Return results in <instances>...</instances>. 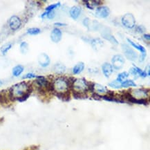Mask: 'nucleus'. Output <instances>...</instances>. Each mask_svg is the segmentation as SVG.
Here are the masks:
<instances>
[{"label": "nucleus", "mask_w": 150, "mask_h": 150, "mask_svg": "<svg viewBox=\"0 0 150 150\" xmlns=\"http://www.w3.org/2000/svg\"><path fill=\"white\" fill-rule=\"evenodd\" d=\"M33 88L29 86L26 82H22L13 85L8 91V98L11 101H15L24 95L25 93L30 92L32 93Z\"/></svg>", "instance_id": "f257e3e1"}, {"label": "nucleus", "mask_w": 150, "mask_h": 150, "mask_svg": "<svg viewBox=\"0 0 150 150\" xmlns=\"http://www.w3.org/2000/svg\"><path fill=\"white\" fill-rule=\"evenodd\" d=\"M53 84L54 86L55 92H63L69 89L67 78H63V77L57 78L54 80Z\"/></svg>", "instance_id": "f03ea898"}, {"label": "nucleus", "mask_w": 150, "mask_h": 150, "mask_svg": "<svg viewBox=\"0 0 150 150\" xmlns=\"http://www.w3.org/2000/svg\"><path fill=\"white\" fill-rule=\"evenodd\" d=\"M121 21L123 26L128 28H133L136 25L135 17L131 13H127L123 15Z\"/></svg>", "instance_id": "7ed1b4c3"}, {"label": "nucleus", "mask_w": 150, "mask_h": 150, "mask_svg": "<svg viewBox=\"0 0 150 150\" xmlns=\"http://www.w3.org/2000/svg\"><path fill=\"white\" fill-rule=\"evenodd\" d=\"M122 49L123 53H125V55L127 58L129 60L131 61H135L136 59L138 58V55L134 49H132L130 47H129L127 45H122Z\"/></svg>", "instance_id": "20e7f679"}, {"label": "nucleus", "mask_w": 150, "mask_h": 150, "mask_svg": "<svg viewBox=\"0 0 150 150\" xmlns=\"http://www.w3.org/2000/svg\"><path fill=\"white\" fill-rule=\"evenodd\" d=\"M111 62H112V65L111 66L116 70H120V69H122L123 66H124L125 62L124 57L121 55H114L112 57Z\"/></svg>", "instance_id": "39448f33"}, {"label": "nucleus", "mask_w": 150, "mask_h": 150, "mask_svg": "<svg viewBox=\"0 0 150 150\" xmlns=\"http://www.w3.org/2000/svg\"><path fill=\"white\" fill-rule=\"evenodd\" d=\"M8 25L9 27L13 31H15L20 28L21 25H22V20L17 15H13L9 20Z\"/></svg>", "instance_id": "423d86ee"}, {"label": "nucleus", "mask_w": 150, "mask_h": 150, "mask_svg": "<svg viewBox=\"0 0 150 150\" xmlns=\"http://www.w3.org/2000/svg\"><path fill=\"white\" fill-rule=\"evenodd\" d=\"M86 80L84 78L82 79H76L75 82L73 86V89H76V91L86 92L87 91L86 89Z\"/></svg>", "instance_id": "0eeeda50"}, {"label": "nucleus", "mask_w": 150, "mask_h": 150, "mask_svg": "<svg viewBox=\"0 0 150 150\" xmlns=\"http://www.w3.org/2000/svg\"><path fill=\"white\" fill-rule=\"evenodd\" d=\"M131 94L136 99H145L147 97L148 92L146 89H137L133 90Z\"/></svg>", "instance_id": "6e6552de"}, {"label": "nucleus", "mask_w": 150, "mask_h": 150, "mask_svg": "<svg viewBox=\"0 0 150 150\" xmlns=\"http://www.w3.org/2000/svg\"><path fill=\"white\" fill-rule=\"evenodd\" d=\"M110 14V10L107 6L98 7L96 11V15L100 18H107Z\"/></svg>", "instance_id": "1a4fd4ad"}, {"label": "nucleus", "mask_w": 150, "mask_h": 150, "mask_svg": "<svg viewBox=\"0 0 150 150\" xmlns=\"http://www.w3.org/2000/svg\"><path fill=\"white\" fill-rule=\"evenodd\" d=\"M38 60L39 64L42 67H48L50 64V62H51V59H50L49 55L44 53L39 55Z\"/></svg>", "instance_id": "9d476101"}, {"label": "nucleus", "mask_w": 150, "mask_h": 150, "mask_svg": "<svg viewBox=\"0 0 150 150\" xmlns=\"http://www.w3.org/2000/svg\"><path fill=\"white\" fill-rule=\"evenodd\" d=\"M129 73L130 74H132V76H134V78L137 79L138 77H142V78H146L147 76V75L145 74L143 71H142L140 68H138V67L134 65V67L131 68L129 69Z\"/></svg>", "instance_id": "9b49d317"}, {"label": "nucleus", "mask_w": 150, "mask_h": 150, "mask_svg": "<svg viewBox=\"0 0 150 150\" xmlns=\"http://www.w3.org/2000/svg\"><path fill=\"white\" fill-rule=\"evenodd\" d=\"M62 33L60 29H59L58 28H53L51 33V41L54 43H58L62 40Z\"/></svg>", "instance_id": "f8f14e48"}, {"label": "nucleus", "mask_w": 150, "mask_h": 150, "mask_svg": "<svg viewBox=\"0 0 150 150\" xmlns=\"http://www.w3.org/2000/svg\"><path fill=\"white\" fill-rule=\"evenodd\" d=\"M36 78H37V80H35V83L38 84V87L45 89L47 91V87L49 83V80L45 77L42 76H37Z\"/></svg>", "instance_id": "ddd939ff"}, {"label": "nucleus", "mask_w": 150, "mask_h": 150, "mask_svg": "<svg viewBox=\"0 0 150 150\" xmlns=\"http://www.w3.org/2000/svg\"><path fill=\"white\" fill-rule=\"evenodd\" d=\"M102 36L104 39L106 40H108L109 42H111L113 45H118V42L116 38H115L114 36H113L111 34V33L108 31V30H103V33H102Z\"/></svg>", "instance_id": "4468645a"}, {"label": "nucleus", "mask_w": 150, "mask_h": 150, "mask_svg": "<svg viewBox=\"0 0 150 150\" xmlns=\"http://www.w3.org/2000/svg\"><path fill=\"white\" fill-rule=\"evenodd\" d=\"M54 94L59 99L64 102H69L71 100L70 91L69 90L63 92H55Z\"/></svg>", "instance_id": "2eb2a0df"}, {"label": "nucleus", "mask_w": 150, "mask_h": 150, "mask_svg": "<svg viewBox=\"0 0 150 150\" xmlns=\"http://www.w3.org/2000/svg\"><path fill=\"white\" fill-rule=\"evenodd\" d=\"M102 69H103V73L104 76H105L106 78H109L113 71L112 66L108 62L104 63L103 67H102Z\"/></svg>", "instance_id": "dca6fc26"}, {"label": "nucleus", "mask_w": 150, "mask_h": 150, "mask_svg": "<svg viewBox=\"0 0 150 150\" xmlns=\"http://www.w3.org/2000/svg\"><path fill=\"white\" fill-rule=\"evenodd\" d=\"M81 8L79 6H73L70 10V16L74 20H77L81 13Z\"/></svg>", "instance_id": "f3484780"}, {"label": "nucleus", "mask_w": 150, "mask_h": 150, "mask_svg": "<svg viewBox=\"0 0 150 150\" xmlns=\"http://www.w3.org/2000/svg\"><path fill=\"white\" fill-rule=\"evenodd\" d=\"M91 45L93 47V49L96 51H98L99 49H100L104 45L103 42L100 39V38H96V39L91 40Z\"/></svg>", "instance_id": "a211bd4d"}, {"label": "nucleus", "mask_w": 150, "mask_h": 150, "mask_svg": "<svg viewBox=\"0 0 150 150\" xmlns=\"http://www.w3.org/2000/svg\"><path fill=\"white\" fill-rule=\"evenodd\" d=\"M53 71L57 74L61 75L63 74L66 71V67L64 64H60V63H57L53 66Z\"/></svg>", "instance_id": "6ab92c4d"}, {"label": "nucleus", "mask_w": 150, "mask_h": 150, "mask_svg": "<svg viewBox=\"0 0 150 150\" xmlns=\"http://www.w3.org/2000/svg\"><path fill=\"white\" fill-rule=\"evenodd\" d=\"M84 69V63L82 62H80L77 63V64L75 65V67L73 68V73L75 75L80 74V73L83 71Z\"/></svg>", "instance_id": "aec40b11"}, {"label": "nucleus", "mask_w": 150, "mask_h": 150, "mask_svg": "<svg viewBox=\"0 0 150 150\" xmlns=\"http://www.w3.org/2000/svg\"><path fill=\"white\" fill-rule=\"evenodd\" d=\"M24 67L22 66V65H17V66H15L12 70L13 76L15 77L20 76V75L22 74L23 71H24Z\"/></svg>", "instance_id": "412c9836"}, {"label": "nucleus", "mask_w": 150, "mask_h": 150, "mask_svg": "<svg viewBox=\"0 0 150 150\" xmlns=\"http://www.w3.org/2000/svg\"><path fill=\"white\" fill-rule=\"evenodd\" d=\"M127 41L129 42V44L132 46V47H134L136 49H137V50H138V51H140V52H141V54H147V53H146L145 48H144V47H143V46H141L140 45H137V44H136L135 42L132 41V40H131L130 39H129V38L127 39Z\"/></svg>", "instance_id": "4be33fe9"}, {"label": "nucleus", "mask_w": 150, "mask_h": 150, "mask_svg": "<svg viewBox=\"0 0 150 150\" xmlns=\"http://www.w3.org/2000/svg\"><path fill=\"white\" fill-rule=\"evenodd\" d=\"M73 96H74V98L77 100L87 98V95H86L85 92L78 91H76V90H74Z\"/></svg>", "instance_id": "5701e85b"}, {"label": "nucleus", "mask_w": 150, "mask_h": 150, "mask_svg": "<svg viewBox=\"0 0 150 150\" xmlns=\"http://www.w3.org/2000/svg\"><path fill=\"white\" fill-rule=\"evenodd\" d=\"M97 91V93H105L107 92V89H106L105 86L100 84H95L94 85V91Z\"/></svg>", "instance_id": "b1692460"}, {"label": "nucleus", "mask_w": 150, "mask_h": 150, "mask_svg": "<svg viewBox=\"0 0 150 150\" xmlns=\"http://www.w3.org/2000/svg\"><path fill=\"white\" fill-rule=\"evenodd\" d=\"M108 85L109 86H111V87L112 88H114V89H120V88L122 87V82H120V81H118V80H115L112 81L111 82H109L108 84Z\"/></svg>", "instance_id": "393cba45"}, {"label": "nucleus", "mask_w": 150, "mask_h": 150, "mask_svg": "<svg viewBox=\"0 0 150 150\" xmlns=\"http://www.w3.org/2000/svg\"><path fill=\"white\" fill-rule=\"evenodd\" d=\"M12 44L11 43H7L4 45L2 47H1V52L3 55H6L7 53V52L12 48Z\"/></svg>", "instance_id": "a878e982"}, {"label": "nucleus", "mask_w": 150, "mask_h": 150, "mask_svg": "<svg viewBox=\"0 0 150 150\" xmlns=\"http://www.w3.org/2000/svg\"><path fill=\"white\" fill-rule=\"evenodd\" d=\"M20 51L22 54H26L28 51V45L27 42H22L20 44Z\"/></svg>", "instance_id": "bb28decb"}, {"label": "nucleus", "mask_w": 150, "mask_h": 150, "mask_svg": "<svg viewBox=\"0 0 150 150\" xmlns=\"http://www.w3.org/2000/svg\"><path fill=\"white\" fill-rule=\"evenodd\" d=\"M122 87L127 88L129 86H136V84L132 80H126L122 83Z\"/></svg>", "instance_id": "cd10ccee"}, {"label": "nucleus", "mask_w": 150, "mask_h": 150, "mask_svg": "<svg viewBox=\"0 0 150 150\" xmlns=\"http://www.w3.org/2000/svg\"><path fill=\"white\" fill-rule=\"evenodd\" d=\"M128 77H129V74L127 72L125 71V72L120 73V74H118V78H117V80L122 83L123 82L125 81V80H127V78Z\"/></svg>", "instance_id": "c85d7f7f"}, {"label": "nucleus", "mask_w": 150, "mask_h": 150, "mask_svg": "<svg viewBox=\"0 0 150 150\" xmlns=\"http://www.w3.org/2000/svg\"><path fill=\"white\" fill-rule=\"evenodd\" d=\"M41 30L39 28H30L27 30V33L30 35H36L40 33Z\"/></svg>", "instance_id": "c756f323"}, {"label": "nucleus", "mask_w": 150, "mask_h": 150, "mask_svg": "<svg viewBox=\"0 0 150 150\" xmlns=\"http://www.w3.org/2000/svg\"><path fill=\"white\" fill-rule=\"evenodd\" d=\"M8 96H6V93H4V91H1V93H0V103H6L8 101Z\"/></svg>", "instance_id": "7c9ffc66"}, {"label": "nucleus", "mask_w": 150, "mask_h": 150, "mask_svg": "<svg viewBox=\"0 0 150 150\" xmlns=\"http://www.w3.org/2000/svg\"><path fill=\"white\" fill-rule=\"evenodd\" d=\"M60 2H58V3H56V4H51V5H49V6H47L46 8V12H50V11H53L54 9L57 8H58L60 6Z\"/></svg>", "instance_id": "2f4dec72"}, {"label": "nucleus", "mask_w": 150, "mask_h": 150, "mask_svg": "<svg viewBox=\"0 0 150 150\" xmlns=\"http://www.w3.org/2000/svg\"><path fill=\"white\" fill-rule=\"evenodd\" d=\"M86 89H87V91H90L91 92V93H93L94 85H95V83H93V82H92L86 81Z\"/></svg>", "instance_id": "473e14b6"}, {"label": "nucleus", "mask_w": 150, "mask_h": 150, "mask_svg": "<svg viewBox=\"0 0 150 150\" xmlns=\"http://www.w3.org/2000/svg\"><path fill=\"white\" fill-rule=\"evenodd\" d=\"M30 93H30V92H28V93H25L24 95H23L22 96H21L20 98H17L16 100L19 101V102H21V103L26 101V100H27L28 98H29Z\"/></svg>", "instance_id": "72a5a7b5"}, {"label": "nucleus", "mask_w": 150, "mask_h": 150, "mask_svg": "<svg viewBox=\"0 0 150 150\" xmlns=\"http://www.w3.org/2000/svg\"><path fill=\"white\" fill-rule=\"evenodd\" d=\"M37 77L35 74H32V73H28V74H26L24 76H23V79H30V78H35Z\"/></svg>", "instance_id": "f704fd0d"}, {"label": "nucleus", "mask_w": 150, "mask_h": 150, "mask_svg": "<svg viewBox=\"0 0 150 150\" xmlns=\"http://www.w3.org/2000/svg\"><path fill=\"white\" fill-rule=\"evenodd\" d=\"M92 98L94 100H102V98H101V96L99 95L98 93H92Z\"/></svg>", "instance_id": "c9c22d12"}, {"label": "nucleus", "mask_w": 150, "mask_h": 150, "mask_svg": "<svg viewBox=\"0 0 150 150\" xmlns=\"http://www.w3.org/2000/svg\"><path fill=\"white\" fill-rule=\"evenodd\" d=\"M89 2L91 3V4H91V6L92 5V7L95 6H99L102 4V1H98H98H96V0H93V1H89Z\"/></svg>", "instance_id": "e433bc0d"}, {"label": "nucleus", "mask_w": 150, "mask_h": 150, "mask_svg": "<svg viewBox=\"0 0 150 150\" xmlns=\"http://www.w3.org/2000/svg\"><path fill=\"white\" fill-rule=\"evenodd\" d=\"M90 23H91V22H90V20L89 18H88V17H86V18H85L83 20V24L85 26H86V27H87L88 28H89Z\"/></svg>", "instance_id": "4c0bfd02"}, {"label": "nucleus", "mask_w": 150, "mask_h": 150, "mask_svg": "<svg viewBox=\"0 0 150 150\" xmlns=\"http://www.w3.org/2000/svg\"><path fill=\"white\" fill-rule=\"evenodd\" d=\"M145 28L143 27V26H137L136 27V30L138 33H143L145 31Z\"/></svg>", "instance_id": "58836bf2"}, {"label": "nucleus", "mask_w": 150, "mask_h": 150, "mask_svg": "<svg viewBox=\"0 0 150 150\" xmlns=\"http://www.w3.org/2000/svg\"><path fill=\"white\" fill-rule=\"evenodd\" d=\"M84 3H86L85 4L86 6V7L88 8H89L90 10H93V7H92V6H91V4H89V1H83Z\"/></svg>", "instance_id": "ea45409f"}, {"label": "nucleus", "mask_w": 150, "mask_h": 150, "mask_svg": "<svg viewBox=\"0 0 150 150\" xmlns=\"http://www.w3.org/2000/svg\"><path fill=\"white\" fill-rule=\"evenodd\" d=\"M143 39L145 40L146 42H149V40H150V35H149V34L143 35Z\"/></svg>", "instance_id": "a19ab883"}, {"label": "nucleus", "mask_w": 150, "mask_h": 150, "mask_svg": "<svg viewBox=\"0 0 150 150\" xmlns=\"http://www.w3.org/2000/svg\"><path fill=\"white\" fill-rule=\"evenodd\" d=\"M144 72L147 75V76H149V74H150V71H149V64L147 65V67H146L145 69V71H144Z\"/></svg>", "instance_id": "79ce46f5"}, {"label": "nucleus", "mask_w": 150, "mask_h": 150, "mask_svg": "<svg viewBox=\"0 0 150 150\" xmlns=\"http://www.w3.org/2000/svg\"><path fill=\"white\" fill-rule=\"evenodd\" d=\"M54 25L57 26H67V24H64V23H60V22H56L55 23Z\"/></svg>", "instance_id": "37998d69"}, {"label": "nucleus", "mask_w": 150, "mask_h": 150, "mask_svg": "<svg viewBox=\"0 0 150 150\" xmlns=\"http://www.w3.org/2000/svg\"><path fill=\"white\" fill-rule=\"evenodd\" d=\"M2 84H3L2 81H1V80H0V86H1V85H2Z\"/></svg>", "instance_id": "c03bdc74"}]
</instances>
